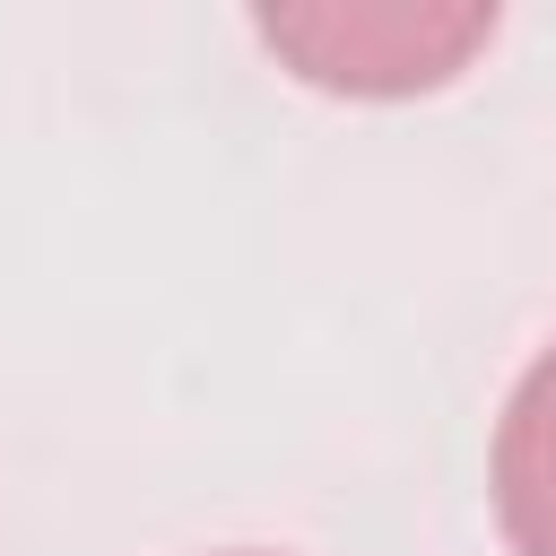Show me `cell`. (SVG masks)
Listing matches in <instances>:
<instances>
[{"label": "cell", "mask_w": 556, "mask_h": 556, "mask_svg": "<svg viewBox=\"0 0 556 556\" xmlns=\"http://www.w3.org/2000/svg\"><path fill=\"white\" fill-rule=\"evenodd\" d=\"M261 43L330 96H426L469 70L495 35V9H417V0H330V9H261Z\"/></svg>", "instance_id": "cell-1"}, {"label": "cell", "mask_w": 556, "mask_h": 556, "mask_svg": "<svg viewBox=\"0 0 556 556\" xmlns=\"http://www.w3.org/2000/svg\"><path fill=\"white\" fill-rule=\"evenodd\" d=\"M495 521L513 556H556V339L530 356L495 417Z\"/></svg>", "instance_id": "cell-2"}]
</instances>
